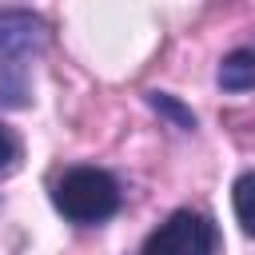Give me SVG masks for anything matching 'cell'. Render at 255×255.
I'll return each instance as SVG.
<instances>
[{"mask_svg":"<svg viewBox=\"0 0 255 255\" xmlns=\"http://www.w3.org/2000/svg\"><path fill=\"white\" fill-rule=\"evenodd\" d=\"M147 100H151V108H155V112H163V116H171V120H175L179 128H195V116H191L187 108H179V104H175L171 96H163V92H151Z\"/></svg>","mask_w":255,"mask_h":255,"instance_id":"6","label":"cell"},{"mask_svg":"<svg viewBox=\"0 0 255 255\" xmlns=\"http://www.w3.org/2000/svg\"><path fill=\"white\" fill-rule=\"evenodd\" d=\"M12 159H16V139H12V131L0 124V167L12 163Z\"/></svg>","mask_w":255,"mask_h":255,"instance_id":"7","label":"cell"},{"mask_svg":"<svg viewBox=\"0 0 255 255\" xmlns=\"http://www.w3.org/2000/svg\"><path fill=\"white\" fill-rule=\"evenodd\" d=\"M219 88L223 92H251L255 88V52L251 48H235L231 56H223Z\"/></svg>","mask_w":255,"mask_h":255,"instance_id":"4","label":"cell"},{"mask_svg":"<svg viewBox=\"0 0 255 255\" xmlns=\"http://www.w3.org/2000/svg\"><path fill=\"white\" fill-rule=\"evenodd\" d=\"M231 203H235V219H239V227L255 239V171L239 175V183H235V191H231Z\"/></svg>","mask_w":255,"mask_h":255,"instance_id":"5","label":"cell"},{"mask_svg":"<svg viewBox=\"0 0 255 255\" xmlns=\"http://www.w3.org/2000/svg\"><path fill=\"white\" fill-rule=\"evenodd\" d=\"M52 199L56 211L72 223H104L120 211V183L100 167H72L60 175Z\"/></svg>","mask_w":255,"mask_h":255,"instance_id":"2","label":"cell"},{"mask_svg":"<svg viewBox=\"0 0 255 255\" xmlns=\"http://www.w3.org/2000/svg\"><path fill=\"white\" fill-rule=\"evenodd\" d=\"M48 44V24L36 12L4 8L0 12V104L20 108L28 100L32 60Z\"/></svg>","mask_w":255,"mask_h":255,"instance_id":"1","label":"cell"},{"mask_svg":"<svg viewBox=\"0 0 255 255\" xmlns=\"http://www.w3.org/2000/svg\"><path fill=\"white\" fill-rule=\"evenodd\" d=\"M219 231L203 211H175L167 215L143 243V255H215Z\"/></svg>","mask_w":255,"mask_h":255,"instance_id":"3","label":"cell"}]
</instances>
